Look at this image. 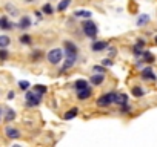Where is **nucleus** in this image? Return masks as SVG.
Listing matches in <instances>:
<instances>
[{
    "mask_svg": "<svg viewBox=\"0 0 157 147\" xmlns=\"http://www.w3.org/2000/svg\"><path fill=\"white\" fill-rule=\"evenodd\" d=\"M82 31H83V34H85L88 38L96 40L97 32H99V28H97V25H96L93 20L86 19V20H83V22H82Z\"/></svg>",
    "mask_w": 157,
    "mask_h": 147,
    "instance_id": "nucleus-1",
    "label": "nucleus"
},
{
    "mask_svg": "<svg viewBox=\"0 0 157 147\" xmlns=\"http://www.w3.org/2000/svg\"><path fill=\"white\" fill-rule=\"evenodd\" d=\"M25 101L28 107H37L42 101H43V95L36 92V91H26L25 94Z\"/></svg>",
    "mask_w": 157,
    "mask_h": 147,
    "instance_id": "nucleus-2",
    "label": "nucleus"
},
{
    "mask_svg": "<svg viewBox=\"0 0 157 147\" xmlns=\"http://www.w3.org/2000/svg\"><path fill=\"white\" fill-rule=\"evenodd\" d=\"M63 55H65V52H63L62 48H52V49L46 54V60H48L49 64H54V66H56V64H60V63H62Z\"/></svg>",
    "mask_w": 157,
    "mask_h": 147,
    "instance_id": "nucleus-3",
    "label": "nucleus"
},
{
    "mask_svg": "<svg viewBox=\"0 0 157 147\" xmlns=\"http://www.w3.org/2000/svg\"><path fill=\"white\" fill-rule=\"evenodd\" d=\"M116 92H108V94H103V95H100L99 98H97V106L99 107H108V106H111L113 103H114V100H116Z\"/></svg>",
    "mask_w": 157,
    "mask_h": 147,
    "instance_id": "nucleus-4",
    "label": "nucleus"
},
{
    "mask_svg": "<svg viewBox=\"0 0 157 147\" xmlns=\"http://www.w3.org/2000/svg\"><path fill=\"white\" fill-rule=\"evenodd\" d=\"M65 55L66 57H77V52H78V49H77V45L74 43V41H65Z\"/></svg>",
    "mask_w": 157,
    "mask_h": 147,
    "instance_id": "nucleus-5",
    "label": "nucleus"
},
{
    "mask_svg": "<svg viewBox=\"0 0 157 147\" xmlns=\"http://www.w3.org/2000/svg\"><path fill=\"white\" fill-rule=\"evenodd\" d=\"M109 48V43L108 41H100V40H94L93 45H91V51L93 52H102L105 49Z\"/></svg>",
    "mask_w": 157,
    "mask_h": 147,
    "instance_id": "nucleus-6",
    "label": "nucleus"
},
{
    "mask_svg": "<svg viewBox=\"0 0 157 147\" xmlns=\"http://www.w3.org/2000/svg\"><path fill=\"white\" fill-rule=\"evenodd\" d=\"M31 26H33V20H31V17H28V16H22L20 20H19V23H17V28L22 29V31H25V29H29Z\"/></svg>",
    "mask_w": 157,
    "mask_h": 147,
    "instance_id": "nucleus-7",
    "label": "nucleus"
},
{
    "mask_svg": "<svg viewBox=\"0 0 157 147\" xmlns=\"http://www.w3.org/2000/svg\"><path fill=\"white\" fill-rule=\"evenodd\" d=\"M140 77L143 80H149V81H155L157 80V75L154 74V70L151 67H145L142 72H140Z\"/></svg>",
    "mask_w": 157,
    "mask_h": 147,
    "instance_id": "nucleus-8",
    "label": "nucleus"
},
{
    "mask_svg": "<svg viewBox=\"0 0 157 147\" xmlns=\"http://www.w3.org/2000/svg\"><path fill=\"white\" fill-rule=\"evenodd\" d=\"M5 135H6V138H10V139H17V138H20V130L19 129H16V127H11V126H6L5 127Z\"/></svg>",
    "mask_w": 157,
    "mask_h": 147,
    "instance_id": "nucleus-9",
    "label": "nucleus"
},
{
    "mask_svg": "<svg viewBox=\"0 0 157 147\" xmlns=\"http://www.w3.org/2000/svg\"><path fill=\"white\" fill-rule=\"evenodd\" d=\"M91 95H93V89L90 86L82 89V91H77V100H80V101H85V100L91 98Z\"/></svg>",
    "mask_w": 157,
    "mask_h": 147,
    "instance_id": "nucleus-10",
    "label": "nucleus"
},
{
    "mask_svg": "<svg viewBox=\"0 0 157 147\" xmlns=\"http://www.w3.org/2000/svg\"><path fill=\"white\" fill-rule=\"evenodd\" d=\"M105 81V75H103V74H93V75H91V78H90V83L93 84V86H100L102 83Z\"/></svg>",
    "mask_w": 157,
    "mask_h": 147,
    "instance_id": "nucleus-11",
    "label": "nucleus"
},
{
    "mask_svg": "<svg viewBox=\"0 0 157 147\" xmlns=\"http://www.w3.org/2000/svg\"><path fill=\"white\" fill-rule=\"evenodd\" d=\"M14 28V25L8 20V17H0V29H3V31H11Z\"/></svg>",
    "mask_w": 157,
    "mask_h": 147,
    "instance_id": "nucleus-12",
    "label": "nucleus"
},
{
    "mask_svg": "<svg viewBox=\"0 0 157 147\" xmlns=\"http://www.w3.org/2000/svg\"><path fill=\"white\" fill-rule=\"evenodd\" d=\"M91 16H93V13L88 11V9H77V11H74V17H77V19H91Z\"/></svg>",
    "mask_w": 157,
    "mask_h": 147,
    "instance_id": "nucleus-13",
    "label": "nucleus"
},
{
    "mask_svg": "<svg viewBox=\"0 0 157 147\" xmlns=\"http://www.w3.org/2000/svg\"><path fill=\"white\" fill-rule=\"evenodd\" d=\"M75 58H77V57H66L65 63L62 64V69H63V70H68V69H71V67L75 64Z\"/></svg>",
    "mask_w": 157,
    "mask_h": 147,
    "instance_id": "nucleus-14",
    "label": "nucleus"
},
{
    "mask_svg": "<svg viewBox=\"0 0 157 147\" xmlns=\"http://www.w3.org/2000/svg\"><path fill=\"white\" fill-rule=\"evenodd\" d=\"M72 86H74V89H75V91H82V89L88 88L90 84H88V81H86L85 78H80V80H77V81H75Z\"/></svg>",
    "mask_w": 157,
    "mask_h": 147,
    "instance_id": "nucleus-15",
    "label": "nucleus"
},
{
    "mask_svg": "<svg viewBox=\"0 0 157 147\" xmlns=\"http://www.w3.org/2000/svg\"><path fill=\"white\" fill-rule=\"evenodd\" d=\"M142 57H143V61H145V63H148V64H152V63L155 61V57H154V54H151L149 51H143Z\"/></svg>",
    "mask_w": 157,
    "mask_h": 147,
    "instance_id": "nucleus-16",
    "label": "nucleus"
},
{
    "mask_svg": "<svg viewBox=\"0 0 157 147\" xmlns=\"http://www.w3.org/2000/svg\"><path fill=\"white\" fill-rule=\"evenodd\" d=\"M42 57H43V52H42L40 49H34V51L31 52V55H29V58H31L34 63L40 61V60H42Z\"/></svg>",
    "mask_w": 157,
    "mask_h": 147,
    "instance_id": "nucleus-17",
    "label": "nucleus"
},
{
    "mask_svg": "<svg viewBox=\"0 0 157 147\" xmlns=\"http://www.w3.org/2000/svg\"><path fill=\"white\" fill-rule=\"evenodd\" d=\"M131 94H132V97H136V98H140V97H143L145 95V91L140 88V86H132L131 88Z\"/></svg>",
    "mask_w": 157,
    "mask_h": 147,
    "instance_id": "nucleus-18",
    "label": "nucleus"
},
{
    "mask_svg": "<svg viewBox=\"0 0 157 147\" xmlns=\"http://www.w3.org/2000/svg\"><path fill=\"white\" fill-rule=\"evenodd\" d=\"M114 103H116V104H119V106L126 104V103H128V95H126V94H117V95H116Z\"/></svg>",
    "mask_w": 157,
    "mask_h": 147,
    "instance_id": "nucleus-19",
    "label": "nucleus"
},
{
    "mask_svg": "<svg viewBox=\"0 0 157 147\" xmlns=\"http://www.w3.org/2000/svg\"><path fill=\"white\" fill-rule=\"evenodd\" d=\"M16 120V110L14 109H6L5 110V123H11Z\"/></svg>",
    "mask_w": 157,
    "mask_h": 147,
    "instance_id": "nucleus-20",
    "label": "nucleus"
},
{
    "mask_svg": "<svg viewBox=\"0 0 157 147\" xmlns=\"http://www.w3.org/2000/svg\"><path fill=\"white\" fill-rule=\"evenodd\" d=\"M11 45V37L6 35V34H2L0 35V48H8Z\"/></svg>",
    "mask_w": 157,
    "mask_h": 147,
    "instance_id": "nucleus-21",
    "label": "nucleus"
},
{
    "mask_svg": "<svg viewBox=\"0 0 157 147\" xmlns=\"http://www.w3.org/2000/svg\"><path fill=\"white\" fill-rule=\"evenodd\" d=\"M71 2H72V0H60L59 5H57V11H59V13H63V11L71 5Z\"/></svg>",
    "mask_w": 157,
    "mask_h": 147,
    "instance_id": "nucleus-22",
    "label": "nucleus"
},
{
    "mask_svg": "<svg viewBox=\"0 0 157 147\" xmlns=\"http://www.w3.org/2000/svg\"><path fill=\"white\" fill-rule=\"evenodd\" d=\"M19 41H20L22 45H31V43H33V37H31L29 34H22V35L19 37Z\"/></svg>",
    "mask_w": 157,
    "mask_h": 147,
    "instance_id": "nucleus-23",
    "label": "nucleus"
},
{
    "mask_svg": "<svg viewBox=\"0 0 157 147\" xmlns=\"http://www.w3.org/2000/svg\"><path fill=\"white\" fill-rule=\"evenodd\" d=\"M77 113H78V109H77V107H72L71 110H68V112L63 115V118H65V120H72V118L77 117Z\"/></svg>",
    "mask_w": 157,
    "mask_h": 147,
    "instance_id": "nucleus-24",
    "label": "nucleus"
},
{
    "mask_svg": "<svg viewBox=\"0 0 157 147\" xmlns=\"http://www.w3.org/2000/svg\"><path fill=\"white\" fill-rule=\"evenodd\" d=\"M42 13H43L45 16H52V14H54V8L51 6V3H45V5L42 6Z\"/></svg>",
    "mask_w": 157,
    "mask_h": 147,
    "instance_id": "nucleus-25",
    "label": "nucleus"
},
{
    "mask_svg": "<svg viewBox=\"0 0 157 147\" xmlns=\"http://www.w3.org/2000/svg\"><path fill=\"white\" fill-rule=\"evenodd\" d=\"M148 22H149V16H146V14H142V16L139 17V20H137V26H145Z\"/></svg>",
    "mask_w": 157,
    "mask_h": 147,
    "instance_id": "nucleus-26",
    "label": "nucleus"
},
{
    "mask_svg": "<svg viewBox=\"0 0 157 147\" xmlns=\"http://www.w3.org/2000/svg\"><path fill=\"white\" fill-rule=\"evenodd\" d=\"M143 51H145V49H143V46H140V45H137V43L132 46V54H134L136 57H140V55L143 54Z\"/></svg>",
    "mask_w": 157,
    "mask_h": 147,
    "instance_id": "nucleus-27",
    "label": "nucleus"
},
{
    "mask_svg": "<svg viewBox=\"0 0 157 147\" xmlns=\"http://www.w3.org/2000/svg\"><path fill=\"white\" fill-rule=\"evenodd\" d=\"M17 86H19V89H20V91L26 92V91L29 89V86H31V84H29V81H26V80H20V81L17 83Z\"/></svg>",
    "mask_w": 157,
    "mask_h": 147,
    "instance_id": "nucleus-28",
    "label": "nucleus"
},
{
    "mask_svg": "<svg viewBox=\"0 0 157 147\" xmlns=\"http://www.w3.org/2000/svg\"><path fill=\"white\" fill-rule=\"evenodd\" d=\"M10 58V52L6 48H0V61H6Z\"/></svg>",
    "mask_w": 157,
    "mask_h": 147,
    "instance_id": "nucleus-29",
    "label": "nucleus"
},
{
    "mask_svg": "<svg viewBox=\"0 0 157 147\" xmlns=\"http://www.w3.org/2000/svg\"><path fill=\"white\" fill-rule=\"evenodd\" d=\"M34 91L39 92V94H42V95H45V94L48 92V88L43 86V84H36V86H34Z\"/></svg>",
    "mask_w": 157,
    "mask_h": 147,
    "instance_id": "nucleus-30",
    "label": "nucleus"
},
{
    "mask_svg": "<svg viewBox=\"0 0 157 147\" xmlns=\"http://www.w3.org/2000/svg\"><path fill=\"white\" fill-rule=\"evenodd\" d=\"M119 110H120V113H129L131 107H129V106H128V103H126V104H122Z\"/></svg>",
    "mask_w": 157,
    "mask_h": 147,
    "instance_id": "nucleus-31",
    "label": "nucleus"
},
{
    "mask_svg": "<svg viewBox=\"0 0 157 147\" xmlns=\"http://www.w3.org/2000/svg\"><path fill=\"white\" fill-rule=\"evenodd\" d=\"M6 9H8V11H11V13H10L11 16H17V14H19V13H17V8H14V6H13V5H10V3L6 5Z\"/></svg>",
    "mask_w": 157,
    "mask_h": 147,
    "instance_id": "nucleus-32",
    "label": "nucleus"
},
{
    "mask_svg": "<svg viewBox=\"0 0 157 147\" xmlns=\"http://www.w3.org/2000/svg\"><path fill=\"white\" fill-rule=\"evenodd\" d=\"M93 70H94L96 74H105V66H103V64H102V66H94Z\"/></svg>",
    "mask_w": 157,
    "mask_h": 147,
    "instance_id": "nucleus-33",
    "label": "nucleus"
},
{
    "mask_svg": "<svg viewBox=\"0 0 157 147\" xmlns=\"http://www.w3.org/2000/svg\"><path fill=\"white\" fill-rule=\"evenodd\" d=\"M102 64H103V66H105V67H106V66H108V67H109V66H113V64H114V63H113V60H111V58H109V57H108V58H103V60H102Z\"/></svg>",
    "mask_w": 157,
    "mask_h": 147,
    "instance_id": "nucleus-34",
    "label": "nucleus"
},
{
    "mask_svg": "<svg viewBox=\"0 0 157 147\" xmlns=\"http://www.w3.org/2000/svg\"><path fill=\"white\" fill-rule=\"evenodd\" d=\"M14 97H16V92H14V91H10V92H8V95H6V98H8V100H14Z\"/></svg>",
    "mask_w": 157,
    "mask_h": 147,
    "instance_id": "nucleus-35",
    "label": "nucleus"
},
{
    "mask_svg": "<svg viewBox=\"0 0 157 147\" xmlns=\"http://www.w3.org/2000/svg\"><path fill=\"white\" fill-rule=\"evenodd\" d=\"M137 45H140V46H143L145 48V45H146V40H143V38H137V41H136Z\"/></svg>",
    "mask_w": 157,
    "mask_h": 147,
    "instance_id": "nucleus-36",
    "label": "nucleus"
},
{
    "mask_svg": "<svg viewBox=\"0 0 157 147\" xmlns=\"http://www.w3.org/2000/svg\"><path fill=\"white\" fill-rule=\"evenodd\" d=\"M116 52H117V51H116V48H109V55H111V57H113V55H116Z\"/></svg>",
    "mask_w": 157,
    "mask_h": 147,
    "instance_id": "nucleus-37",
    "label": "nucleus"
},
{
    "mask_svg": "<svg viewBox=\"0 0 157 147\" xmlns=\"http://www.w3.org/2000/svg\"><path fill=\"white\" fill-rule=\"evenodd\" d=\"M36 16H37V19H42L43 13H42V11H36Z\"/></svg>",
    "mask_w": 157,
    "mask_h": 147,
    "instance_id": "nucleus-38",
    "label": "nucleus"
},
{
    "mask_svg": "<svg viewBox=\"0 0 157 147\" xmlns=\"http://www.w3.org/2000/svg\"><path fill=\"white\" fill-rule=\"evenodd\" d=\"M154 43H155V45H157V35H155V37H154Z\"/></svg>",
    "mask_w": 157,
    "mask_h": 147,
    "instance_id": "nucleus-39",
    "label": "nucleus"
},
{
    "mask_svg": "<svg viewBox=\"0 0 157 147\" xmlns=\"http://www.w3.org/2000/svg\"><path fill=\"white\" fill-rule=\"evenodd\" d=\"M26 2H34V0H26Z\"/></svg>",
    "mask_w": 157,
    "mask_h": 147,
    "instance_id": "nucleus-40",
    "label": "nucleus"
},
{
    "mask_svg": "<svg viewBox=\"0 0 157 147\" xmlns=\"http://www.w3.org/2000/svg\"><path fill=\"white\" fill-rule=\"evenodd\" d=\"M0 113H2V109H0Z\"/></svg>",
    "mask_w": 157,
    "mask_h": 147,
    "instance_id": "nucleus-41",
    "label": "nucleus"
}]
</instances>
